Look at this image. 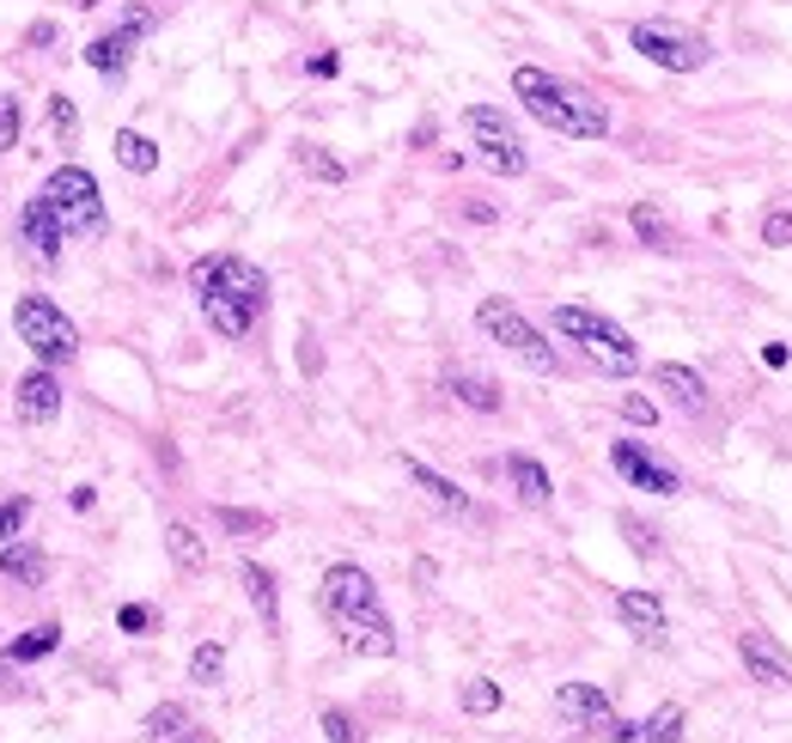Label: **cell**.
<instances>
[{"instance_id":"obj_1","label":"cell","mask_w":792,"mask_h":743,"mask_svg":"<svg viewBox=\"0 0 792 743\" xmlns=\"http://www.w3.org/2000/svg\"><path fill=\"white\" fill-rule=\"evenodd\" d=\"M324 609H329V621H336V634H342L348 652H360V658H390L397 652V628H390L366 567L336 561L324 574Z\"/></svg>"},{"instance_id":"obj_2","label":"cell","mask_w":792,"mask_h":743,"mask_svg":"<svg viewBox=\"0 0 792 743\" xmlns=\"http://www.w3.org/2000/svg\"><path fill=\"white\" fill-rule=\"evenodd\" d=\"M513 98L543 128H555V135H567V140H604L609 135V110L598 104V98H586L579 86H561L555 74H543V67H513Z\"/></svg>"},{"instance_id":"obj_3","label":"cell","mask_w":792,"mask_h":743,"mask_svg":"<svg viewBox=\"0 0 792 743\" xmlns=\"http://www.w3.org/2000/svg\"><path fill=\"white\" fill-rule=\"evenodd\" d=\"M555 329L567 341H579L586 360H591V366H604L609 378H634V372H640L634 336H628L621 324H609V317H598L591 305H555Z\"/></svg>"},{"instance_id":"obj_4","label":"cell","mask_w":792,"mask_h":743,"mask_svg":"<svg viewBox=\"0 0 792 743\" xmlns=\"http://www.w3.org/2000/svg\"><path fill=\"white\" fill-rule=\"evenodd\" d=\"M476 324H482V336L500 341V348H506V354H513L525 372H537V378H555V372H561L555 341H543V329L530 324L513 299H500V293L482 299V305H476Z\"/></svg>"},{"instance_id":"obj_5","label":"cell","mask_w":792,"mask_h":743,"mask_svg":"<svg viewBox=\"0 0 792 743\" xmlns=\"http://www.w3.org/2000/svg\"><path fill=\"white\" fill-rule=\"evenodd\" d=\"M43 202L55 207V219L67 226V238H104L110 214H104V196H98V177H92L86 165H62V171H49Z\"/></svg>"},{"instance_id":"obj_6","label":"cell","mask_w":792,"mask_h":743,"mask_svg":"<svg viewBox=\"0 0 792 743\" xmlns=\"http://www.w3.org/2000/svg\"><path fill=\"white\" fill-rule=\"evenodd\" d=\"M13 329L18 341L37 354V366H67L79 354V329L67 324V311H55L43 293H25L13 305Z\"/></svg>"},{"instance_id":"obj_7","label":"cell","mask_w":792,"mask_h":743,"mask_svg":"<svg viewBox=\"0 0 792 743\" xmlns=\"http://www.w3.org/2000/svg\"><path fill=\"white\" fill-rule=\"evenodd\" d=\"M628 43L646 55L653 67H665V74H695V67H707V37L689 32V25H670V18H640L634 32H628Z\"/></svg>"},{"instance_id":"obj_8","label":"cell","mask_w":792,"mask_h":743,"mask_svg":"<svg viewBox=\"0 0 792 743\" xmlns=\"http://www.w3.org/2000/svg\"><path fill=\"white\" fill-rule=\"evenodd\" d=\"M555 713L567 719V726L591 731V738H604V743H634L640 738V726L609 707V695L598 689V682H561V689H555Z\"/></svg>"},{"instance_id":"obj_9","label":"cell","mask_w":792,"mask_h":743,"mask_svg":"<svg viewBox=\"0 0 792 743\" xmlns=\"http://www.w3.org/2000/svg\"><path fill=\"white\" fill-rule=\"evenodd\" d=\"M189 287L196 293H226L238 305H250L256 317L268 311V275L256 263H244V256H202V263L189 268Z\"/></svg>"},{"instance_id":"obj_10","label":"cell","mask_w":792,"mask_h":743,"mask_svg":"<svg viewBox=\"0 0 792 743\" xmlns=\"http://www.w3.org/2000/svg\"><path fill=\"white\" fill-rule=\"evenodd\" d=\"M464 128L476 135V159H482L488 171H500V177H525V147H518L513 123H506V110L494 104H469L464 110Z\"/></svg>"},{"instance_id":"obj_11","label":"cell","mask_w":792,"mask_h":743,"mask_svg":"<svg viewBox=\"0 0 792 743\" xmlns=\"http://www.w3.org/2000/svg\"><path fill=\"white\" fill-rule=\"evenodd\" d=\"M609 464H616V476L628 481V488H646V494H683V476L670 464H658L646 445H634V439H616L609 445Z\"/></svg>"},{"instance_id":"obj_12","label":"cell","mask_w":792,"mask_h":743,"mask_svg":"<svg viewBox=\"0 0 792 743\" xmlns=\"http://www.w3.org/2000/svg\"><path fill=\"white\" fill-rule=\"evenodd\" d=\"M13 415L25 420V427H49V420L62 415V385H55V372L37 366V372H25V378H18Z\"/></svg>"},{"instance_id":"obj_13","label":"cell","mask_w":792,"mask_h":743,"mask_svg":"<svg viewBox=\"0 0 792 743\" xmlns=\"http://www.w3.org/2000/svg\"><path fill=\"white\" fill-rule=\"evenodd\" d=\"M738 658H744L750 682H762V689H792V658L768 634H756V628L738 634Z\"/></svg>"},{"instance_id":"obj_14","label":"cell","mask_w":792,"mask_h":743,"mask_svg":"<svg viewBox=\"0 0 792 743\" xmlns=\"http://www.w3.org/2000/svg\"><path fill=\"white\" fill-rule=\"evenodd\" d=\"M616 616H621V628H628L634 640H646V646L665 640V597H658V591H621Z\"/></svg>"},{"instance_id":"obj_15","label":"cell","mask_w":792,"mask_h":743,"mask_svg":"<svg viewBox=\"0 0 792 743\" xmlns=\"http://www.w3.org/2000/svg\"><path fill=\"white\" fill-rule=\"evenodd\" d=\"M18 226H25V244L37 250V263H55L62 256V244H67V226L55 219V207L43 202V196H32L25 202V214H18Z\"/></svg>"},{"instance_id":"obj_16","label":"cell","mask_w":792,"mask_h":743,"mask_svg":"<svg viewBox=\"0 0 792 743\" xmlns=\"http://www.w3.org/2000/svg\"><path fill=\"white\" fill-rule=\"evenodd\" d=\"M403 469H408V481H415V488H420L427 500H433L439 512H457V518H469V512H476V500H469L464 488H457V481H445L439 469L420 464V457H403Z\"/></svg>"},{"instance_id":"obj_17","label":"cell","mask_w":792,"mask_h":743,"mask_svg":"<svg viewBox=\"0 0 792 743\" xmlns=\"http://www.w3.org/2000/svg\"><path fill=\"white\" fill-rule=\"evenodd\" d=\"M658 390H665L670 403L683 408V415H707V385H701V372L695 366H677V360H665L658 366Z\"/></svg>"},{"instance_id":"obj_18","label":"cell","mask_w":792,"mask_h":743,"mask_svg":"<svg viewBox=\"0 0 792 743\" xmlns=\"http://www.w3.org/2000/svg\"><path fill=\"white\" fill-rule=\"evenodd\" d=\"M506 481H513V494L525 500V506H549V500H555V481H549V469L537 464V457H525V451H513V457H506Z\"/></svg>"},{"instance_id":"obj_19","label":"cell","mask_w":792,"mask_h":743,"mask_svg":"<svg viewBox=\"0 0 792 743\" xmlns=\"http://www.w3.org/2000/svg\"><path fill=\"white\" fill-rule=\"evenodd\" d=\"M445 390H451V396H457L464 408H476V415H500V403H506L494 378H482V372H464V366L445 372Z\"/></svg>"},{"instance_id":"obj_20","label":"cell","mask_w":792,"mask_h":743,"mask_svg":"<svg viewBox=\"0 0 792 743\" xmlns=\"http://www.w3.org/2000/svg\"><path fill=\"white\" fill-rule=\"evenodd\" d=\"M196 299H202V317L214 324V336H226V341H244L250 324H256V311L226 299V293H196Z\"/></svg>"},{"instance_id":"obj_21","label":"cell","mask_w":792,"mask_h":743,"mask_svg":"<svg viewBox=\"0 0 792 743\" xmlns=\"http://www.w3.org/2000/svg\"><path fill=\"white\" fill-rule=\"evenodd\" d=\"M0 579H13V585H43L49 579V561L37 555L32 542H0Z\"/></svg>"},{"instance_id":"obj_22","label":"cell","mask_w":792,"mask_h":743,"mask_svg":"<svg viewBox=\"0 0 792 743\" xmlns=\"http://www.w3.org/2000/svg\"><path fill=\"white\" fill-rule=\"evenodd\" d=\"M135 43H140V37H128L123 25H116V32H104V37H92V43H86V67H98L104 79H116L128 67V55H135Z\"/></svg>"},{"instance_id":"obj_23","label":"cell","mask_w":792,"mask_h":743,"mask_svg":"<svg viewBox=\"0 0 792 743\" xmlns=\"http://www.w3.org/2000/svg\"><path fill=\"white\" fill-rule=\"evenodd\" d=\"M238 579H244V597H250V609L263 616V628H280V591H275V574H268V567H256V561H244V567H238Z\"/></svg>"},{"instance_id":"obj_24","label":"cell","mask_w":792,"mask_h":743,"mask_svg":"<svg viewBox=\"0 0 792 743\" xmlns=\"http://www.w3.org/2000/svg\"><path fill=\"white\" fill-rule=\"evenodd\" d=\"M196 719H189V707H177V701H159L153 713H147V738L153 743H189L196 738Z\"/></svg>"},{"instance_id":"obj_25","label":"cell","mask_w":792,"mask_h":743,"mask_svg":"<svg viewBox=\"0 0 792 743\" xmlns=\"http://www.w3.org/2000/svg\"><path fill=\"white\" fill-rule=\"evenodd\" d=\"M628 226L640 232V244H646V250H677V232H670V219H665V207H658V202H634V207H628Z\"/></svg>"},{"instance_id":"obj_26","label":"cell","mask_w":792,"mask_h":743,"mask_svg":"<svg viewBox=\"0 0 792 743\" xmlns=\"http://www.w3.org/2000/svg\"><path fill=\"white\" fill-rule=\"evenodd\" d=\"M116 165L135 171V177H153V171H159V147L140 135V128H123V135H116Z\"/></svg>"},{"instance_id":"obj_27","label":"cell","mask_w":792,"mask_h":743,"mask_svg":"<svg viewBox=\"0 0 792 743\" xmlns=\"http://www.w3.org/2000/svg\"><path fill=\"white\" fill-rule=\"evenodd\" d=\"M214 525L226 530V537L256 542V537H268V530H275V518H268V512H244V506H214Z\"/></svg>"},{"instance_id":"obj_28","label":"cell","mask_w":792,"mask_h":743,"mask_svg":"<svg viewBox=\"0 0 792 743\" xmlns=\"http://www.w3.org/2000/svg\"><path fill=\"white\" fill-rule=\"evenodd\" d=\"M165 549H172V561L184 567V574H202V567H208V542L196 537L189 525H165Z\"/></svg>"},{"instance_id":"obj_29","label":"cell","mask_w":792,"mask_h":743,"mask_svg":"<svg viewBox=\"0 0 792 743\" xmlns=\"http://www.w3.org/2000/svg\"><path fill=\"white\" fill-rule=\"evenodd\" d=\"M55 646H62V628H55V621H37L32 634H18L13 646H7V658H13V665H32V658H49Z\"/></svg>"},{"instance_id":"obj_30","label":"cell","mask_w":792,"mask_h":743,"mask_svg":"<svg viewBox=\"0 0 792 743\" xmlns=\"http://www.w3.org/2000/svg\"><path fill=\"white\" fill-rule=\"evenodd\" d=\"M219 677H226V646H219V640H202V646L189 652V682L214 689Z\"/></svg>"},{"instance_id":"obj_31","label":"cell","mask_w":792,"mask_h":743,"mask_svg":"<svg viewBox=\"0 0 792 743\" xmlns=\"http://www.w3.org/2000/svg\"><path fill=\"white\" fill-rule=\"evenodd\" d=\"M299 165L317 177V184H348V165L336 153H324V147H311V140H299Z\"/></svg>"},{"instance_id":"obj_32","label":"cell","mask_w":792,"mask_h":743,"mask_svg":"<svg viewBox=\"0 0 792 743\" xmlns=\"http://www.w3.org/2000/svg\"><path fill=\"white\" fill-rule=\"evenodd\" d=\"M677 738H683V707H677V701H665V707H658L653 719L640 726V743H677Z\"/></svg>"},{"instance_id":"obj_33","label":"cell","mask_w":792,"mask_h":743,"mask_svg":"<svg viewBox=\"0 0 792 743\" xmlns=\"http://www.w3.org/2000/svg\"><path fill=\"white\" fill-rule=\"evenodd\" d=\"M464 713H476V719H488V713H500V682H488V677H476V682H464Z\"/></svg>"},{"instance_id":"obj_34","label":"cell","mask_w":792,"mask_h":743,"mask_svg":"<svg viewBox=\"0 0 792 743\" xmlns=\"http://www.w3.org/2000/svg\"><path fill=\"white\" fill-rule=\"evenodd\" d=\"M49 128H55V140H74L79 135V110H74V98H67V92L49 98Z\"/></svg>"},{"instance_id":"obj_35","label":"cell","mask_w":792,"mask_h":743,"mask_svg":"<svg viewBox=\"0 0 792 743\" xmlns=\"http://www.w3.org/2000/svg\"><path fill=\"white\" fill-rule=\"evenodd\" d=\"M762 244H775V250L792 244V207H768L762 214Z\"/></svg>"},{"instance_id":"obj_36","label":"cell","mask_w":792,"mask_h":743,"mask_svg":"<svg viewBox=\"0 0 792 743\" xmlns=\"http://www.w3.org/2000/svg\"><path fill=\"white\" fill-rule=\"evenodd\" d=\"M317 726H324V738H329V743H366V738H360V726L348 719L342 707H324V719H317Z\"/></svg>"},{"instance_id":"obj_37","label":"cell","mask_w":792,"mask_h":743,"mask_svg":"<svg viewBox=\"0 0 792 743\" xmlns=\"http://www.w3.org/2000/svg\"><path fill=\"white\" fill-rule=\"evenodd\" d=\"M18 128H25V110H18V98L7 92V98H0V153L18 147Z\"/></svg>"},{"instance_id":"obj_38","label":"cell","mask_w":792,"mask_h":743,"mask_svg":"<svg viewBox=\"0 0 792 743\" xmlns=\"http://www.w3.org/2000/svg\"><path fill=\"white\" fill-rule=\"evenodd\" d=\"M32 518V500H0V542H13Z\"/></svg>"},{"instance_id":"obj_39","label":"cell","mask_w":792,"mask_h":743,"mask_svg":"<svg viewBox=\"0 0 792 743\" xmlns=\"http://www.w3.org/2000/svg\"><path fill=\"white\" fill-rule=\"evenodd\" d=\"M116 628H123V634H147V628H153V609H147V604H123V609H116Z\"/></svg>"},{"instance_id":"obj_40","label":"cell","mask_w":792,"mask_h":743,"mask_svg":"<svg viewBox=\"0 0 792 743\" xmlns=\"http://www.w3.org/2000/svg\"><path fill=\"white\" fill-rule=\"evenodd\" d=\"M621 530H628V549H634V555H646V561L658 555V542H653V530L640 525V518H621Z\"/></svg>"},{"instance_id":"obj_41","label":"cell","mask_w":792,"mask_h":743,"mask_svg":"<svg viewBox=\"0 0 792 743\" xmlns=\"http://www.w3.org/2000/svg\"><path fill=\"white\" fill-rule=\"evenodd\" d=\"M621 415L634 420V427H653V420H658V408L646 403V396H621Z\"/></svg>"},{"instance_id":"obj_42","label":"cell","mask_w":792,"mask_h":743,"mask_svg":"<svg viewBox=\"0 0 792 743\" xmlns=\"http://www.w3.org/2000/svg\"><path fill=\"white\" fill-rule=\"evenodd\" d=\"M123 32L128 37H147V32H153V13H147V7H128V13H123Z\"/></svg>"},{"instance_id":"obj_43","label":"cell","mask_w":792,"mask_h":743,"mask_svg":"<svg viewBox=\"0 0 792 743\" xmlns=\"http://www.w3.org/2000/svg\"><path fill=\"white\" fill-rule=\"evenodd\" d=\"M311 74H317V79H329V74H336V67H342V62H336V55H329V49H324V55H311Z\"/></svg>"},{"instance_id":"obj_44","label":"cell","mask_w":792,"mask_h":743,"mask_svg":"<svg viewBox=\"0 0 792 743\" xmlns=\"http://www.w3.org/2000/svg\"><path fill=\"white\" fill-rule=\"evenodd\" d=\"M32 43H37V49L55 43V25H49V18H37V25H32Z\"/></svg>"},{"instance_id":"obj_45","label":"cell","mask_w":792,"mask_h":743,"mask_svg":"<svg viewBox=\"0 0 792 743\" xmlns=\"http://www.w3.org/2000/svg\"><path fill=\"white\" fill-rule=\"evenodd\" d=\"M464 214H469V219H476V226H494V207H488V202H469V207H464Z\"/></svg>"},{"instance_id":"obj_46","label":"cell","mask_w":792,"mask_h":743,"mask_svg":"<svg viewBox=\"0 0 792 743\" xmlns=\"http://www.w3.org/2000/svg\"><path fill=\"white\" fill-rule=\"evenodd\" d=\"M7 677H13V658H7V652H0V682H7Z\"/></svg>"}]
</instances>
